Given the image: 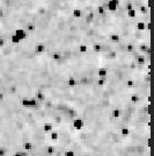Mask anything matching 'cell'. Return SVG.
Masks as SVG:
<instances>
[{
  "label": "cell",
  "mask_w": 154,
  "mask_h": 156,
  "mask_svg": "<svg viewBox=\"0 0 154 156\" xmlns=\"http://www.w3.org/2000/svg\"><path fill=\"white\" fill-rule=\"evenodd\" d=\"M72 126H73V128L74 129H77V131H81L83 127H85V121H83V119H81V118H74L73 119V121H72Z\"/></svg>",
  "instance_id": "obj_1"
},
{
  "label": "cell",
  "mask_w": 154,
  "mask_h": 156,
  "mask_svg": "<svg viewBox=\"0 0 154 156\" xmlns=\"http://www.w3.org/2000/svg\"><path fill=\"white\" fill-rule=\"evenodd\" d=\"M119 5V0H108L107 12H116Z\"/></svg>",
  "instance_id": "obj_2"
},
{
  "label": "cell",
  "mask_w": 154,
  "mask_h": 156,
  "mask_svg": "<svg viewBox=\"0 0 154 156\" xmlns=\"http://www.w3.org/2000/svg\"><path fill=\"white\" fill-rule=\"evenodd\" d=\"M20 41H23V40H26V37H27V35H28V33L26 32V30L23 29V28H16L15 30H14V33H13Z\"/></svg>",
  "instance_id": "obj_3"
},
{
  "label": "cell",
  "mask_w": 154,
  "mask_h": 156,
  "mask_svg": "<svg viewBox=\"0 0 154 156\" xmlns=\"http://www.w3.org/2000/svg\"><path fill=\"white\" fill-rule=\"evenodd\" d=\"M95 13L94 12H88L87 14H85V18H83V21H85V23H87V25H91L94 22V20H95Z\"/></svg>",
  "instance_id": "obj_4"
},
{
  "label": "cell",
  "mask_w": 154,
  "mask_h": 156,
  "mask_svg": "<svg viewBox=\"0 0 154 156\" xmlns=\"http://www.w3.org/2000/svg\"><path fill=\"white\" fill-rule=\"evenodd\" d=\"M34 98L38 102V103H43L45 99H46V96H45V93L43 92V91H41V90H38V91H36L35 92V96H34Z\"/></svg>",
  "instance_id": "obj_5"
},
{
  "label": "cell",
  "mask_w": 154,
  "mask_h": 156,
  "mask_svg": "<svg viewBox=\"0 0 154 156\" xmlns=\"http://www.w3.org/2000/svg\"><path fill=\"white\" fill-rule=\"evenodd\" d=\"M72 16L74 18V19H81V18H83L85 16V13H83V11L81 10V8H73L72 10Z\"/></svg>",
  "instance_id": "obj_6"
},
{
  "label": "cell",
  "mask_w": 154,
  "mask_h": 156,
  "mask_svg": "<svg viewBox=\"0 0 154 156\" xmlns=\"http://www.w3.org/2000/svg\"><path fill=\"white\" fill-rule=\"evenodd\" d=\"M122 114H123V111H122L120 108H118V107L112 108L111 112H110V115H111V118H114V119H119V118L122 116Z\"/></svg>",
  "instance_id": "obj_7"
},
{
  "label": "cell",
  "mask_w": 154,
  "mask_h": 156,
  "mask_svg": "<svg viewBox=\"0 0 154 156\" xmlns=\"http://www.w3.org/2000/svg\"><path fill=\"white\" fill-rule=\"evenodd\" d=\"M54 129V126H53V123L52 122H44L43 123V132L44 133H51L52 131Z\"/></svg>",
  "instance_id": "obj_8"
},
{
  "label": "cell",
  "mask_w": 154,
  "mask_h": 156,
  "mask_svg": "<svg viewBox=\"0 0 154 156\" xmlns=\"http://www.w3.org/2000/svg\"><path fill=\"white\" fill-rule=\"evenodd\" d=\"M140 95H139V93L138 92H134V93H132V95L130 96V103L131 104H138L139 102H140Z\"/></svg>",
  "instance_id": "obj_9"
},
{
  "label": "cell",
  "mask_w": 154,
  "mask_h": 156,
  "mask_svg": "<svg viewBox=\"0 0 154 156\" xmlns=\"http://www.w3.org/2000/svg\"><path fill=\"white\" fill-rule=\"evenodd\" d=\"M109 41H110L111 43H119V42H120V35L114 33V34H111V35L109 36Z\"/></svg>",
  "instance_id": "obj_10"
},
{
  "label": "cell",
  "mask_w": 154,
  "mask_h": 156,
  "mask_svg": "<svg viewBox=\"0 0 154 156\" xmlns=\"http://www.w3.org/2000/svg\"><path fill=\"white\" fill-rule=\"evenodd\" d=\"M45 51V44L44 43H37L36 46H35V52L36 54H43Z\"/></svg>",
  "instance_id": "obj_11"
},
{
  "label": "cell",
  "mask_w": 154,
  "mask_h": 156,
  "mask_svg": "<svg viewBox=\"0 0 154 156\" xmlns=\"http://www.w3.org/2000/svg\"><path fill=\"white\" fill-rule=\"evenodd\" d=\"M21 106H23L24 108H33L32 107V102L29 98H22L21 99Z\"/></svg>",
  "instance_id": "obj_12"
},
{
  "label": "cell",
  "mask_w": 154,
  "mask_h": 156,
  "mask_svg": "<svg viewBox=\"0 0 154 156\" xmlns=\"http://www.w3.org/2000/svg\"><path fill=\"white\" fill-rule=\"evenodd\" d=\"M130 132H131V129H130L128 126H124V127H122V128L119 129V134H120L122 136H124V138L129 136V135H130Z\"/></svg>",
  "instance_id": "obj_13"
},
{
  "label": "cell",
  "mask_w": 154,
  "mask_h": 156,
  "mask_svg": "<svg viewBox=\"0 0 154 156\" xmlns=\"http://www.w3.org/2000/svg\"><path fill=\"white\" fill-rule=\"evenodd\" d=\"M45 153L49 155V156H52L56 154V147L53 144H49L45 147Z\"/></svg>",
  "instance_id": "obj_14"
},
{
  "label": "cell",
  "mask_w": 154,
  "mask_h": 156,
  "mask_svg": "<svg viewBox=\"0 0 154 156\" xmlns=\"http://www.w3.org/2000/svg\"><path fill=\"white\" fill-rule=\"evenodd\" d=\"M24 30L28 33V34H33L35 30H36V26L34 25V23H28L27 26H26V28H24Z\"/></svg>",
  "instance_id": "obj_15"
},
{
  "label": "cell",
  "mask_w": 154,
  "mask_h": 156,
  "mask_svg": "<svg viewBox=\"0 0 154 156\" xmlns=\"http://www.w3.org/2000/svg\"><path fill=\"white\" fill-rule=\"evenodd\" d=\"M117 57H118V51H116V50H111L107 54V58L109 61H115Z\"/></svg>",
  "instance_id": "obj_16"
},
{
  "label": "cell",
  "mask_w": 154,
  "mask_h": 156,
  "mask_svg": "<svg viewBox=\"0 0 154 156\" xmlns=\"http://www.w3.org/2000/svg\"><path fill=\"white\" fill-rule=\"evenodd\" d=\"M67 85H69L70 87H75V86L78 85V80L75 79V77H73V76L69 77V78H67Z\"/></svg>",
  "instance_id": "obj_17"
},
{
  "label": "cell",
  "mask_w": 154,
  "mask_h": 156,
  "mask_svg": "<svg viewBox=\"0 0 154 156\" xmlns=\"http://www.w3.org/2000/svg\"><path fill=\"white\" fill-rule=\"evenodd\" d=\"M107 83H108V76L107 77H103V78H98V80H96V85L100 86V87L106 86Z\"/></svg>",
  "instance_id": "obj_18"
},
{
  "label": "cell",
  "mask_w": 154,
  "mask_h": 156,
  "mask_svg": "<svg viewBox=\"0 0 154 156\" xmlns=\"http://www.w3.org/2000/svg\"><path fill=\"white\" fill-rule=\"evenodd\" d=\"M61 57H63V55H61V52H59V51H54L51 55V59L53 62H59L61 59Z\"/></svg>",
  "instance_id": "obj_19"
},
{
  "label": "cell",
  "mask_w": 154,
  "mask_h": 156,
  "mask_svg": "<svg viewBox=\"0 0 154 156\" xmlns=\"http://www.w3.org/2000/svg\"><path fill=\"white\" fill-rule=\"evenodd\" d=\"M22 149L26 150V151H30L33 149V142H30V141H26L22 143Z\"/></svg>",
  "instance_id": "obj_20"
},
{
  "label": "cell",
  "mask_w": 154,
  "mask_h": 156,
  "mask_svg": "<svg viewBox=\"0 0 154 156\" xmlns=\"http://www.w3.org/2000/svg\"><path fill=\"white\" fill-rule=\"evenodd\" d=\"M90 49H91V51H93V52L99 54V52H101V51H102V46H101L100 43H94L93 46L90 47Z\"/></svg>",
  "instance_id": "obj_21"
},
{
  "label": "cell",
  "mask_w": 154,
  "mask_h": 156,
  "mask_svg": "<svg viewBox=\"0 0 154 156\" xmlns=\"http://www.w3.org/2000/svg\"><path fill=\"white\" fill-rule=\"evenodd\" d=\"M136 29L138 30V32H143V30L146 29V22L144 21H138L137 25H136Z\"/></svg>",
  "instance_id": "obj_22"
},
{
  "label": "cell",
  "mask_w": 154,
  "mask_h": 156,
  "mask_svg": "<svg viewBox=\"0 0 154 156\" xmlns=\"http://www.w3.org/2000/svg\"><path fill=\"white\" fill-rule=\"evenodd\" d=\"M136 49H138V46H134L133 43H128V44L125 46V50H126V52H129V54L133 52Z\"/></svg>",
  "instance_id": "obj_23"
},
{
  "label": "cell",
  "mask_w": 154,
  "mask_h": 156,
  "mask_svg": "<svg viewBox=\"0 0 154 156\" xmlns=\"http://www.w3.org/2000/svg\"><path fill=\"white\" fill-rule=\"evenodd\" d=\"M108 76V70L106 68H100L98 70V77L99 78H103V77H107Z\"/></svg>",
  "instance_id": "obj_24"
},
{
  "label": "cell",
  "mask_w": 154,
  "mask_h": 156,
  "mask_svg": "<svg viewBox=\"0 0 154 156\" xmlns=\"http://www.w3.org/2000/svg\"><path fill=\"white\" fill-rule=\"evenodd\" d=\"M126 15H128L129 19H134V18L138 15V12H137V10L132 8V10H130V11L126 12Z\"/></svg>",
  "instance_id": "obj_25"
},
{
  "label": "cell",
  "mask_w": 154,
  "mask_h": 156,
  "mask_svg": "<svg viewBox=\"0 0 154 156\" xmlns=\"http://www.w3.org/2000/svg\"><path fill=\"white\" fill-rule=\"evenodd\" d=\"M49 138H50V140L51 141H57L58 139H59V134H58V132H56V131H52L51 133H49Z\"/></svg>",
  "instance_id": "obj_26"
},
{
  "label": "cell",
  "mask_w": 154,
  "mask_h": 156,
  "mask_svg": "<svg viewBox=\"0 0 154 156\" xmlns=\"http://www.w3.org/2000/svg\"><path fill=\"white\" fill-rule=\"evenodd\" d=\"M88 50H91L88 46H86V44H80V46H79V51H80V54H86V52H88Z\"/></svg>",
  "instance_id": "obj_27"
},
{
  "label": "cell",
  "mask_w": 154,
  "mask_h": 156,
  "mask_svg": "<svg viewBox=\"0 0 154 156\" xmlns=\"http://www.w3.org/2000/svg\"><path fill=\"white\" fill-rule=\"evenodd\" d=\"M9 41H11V43H13V44H19V43L21 42V41H20V40H19V39H17V37H16L15 35H14V34H13V35L11 36Z\"/></svg>",
  "instance_id": "obj_28"
},
{
  "label": "cell",
  "mask_w": 154,
  "mask_h": 156,
  "mask_svg": "<svg viewBox=\"0 0 154 156\" xmlns=\"http://www.w3.org/2000/svg\"><path fill=\"white\" fill-rule=\"evenodd\" d=\"M64 156H75V153L72 149H67L64 151Z\"/></svg>",
  "instance_id": "obj_29"
},
{
  "label": "cell",
  "mask_w": 154,
  "mask_h": 156,
  "mask_svg": "<svg viewBox=\"0 0 154 156\" xmlns=\"http://www.w3.org/2000/svg\"><path fill=\"white\" fill-rule=\"evenodd\" d=\"M124 8H125V11L128 12V11L132 10V8H133V6H132V4H131V3H126V4H125V6H124Z\"/></svg>",
  "instance_id": "obj_30"
},
{
  "label": "cell",
  "mask_w": 154,
  "mask_h": 156,
  "mask_svg": "<svg viewBox=\"0 0 154 156\" xmlns=\"http://www.w3.org/2000/svg\"><path fill=\"white\" fill-rule=\"evenodd\" d=\"M5 44H6V40H5V39H3V37H0V49L4 48V47H5Z\"/></svg>",
  "instance_id": "obj_31"
},
{
  "label": "cell",
  "mask_w": 154,
  "mask_h": 156,
  "mask_svg": "<svg viewBox=\"0 0 154 156\" xmlns=\"http://www.w3.org/2000/svg\"><path fill=\"white\" fill-rule=\"evenodd\" d=\"M4 49H5V48H4ZM5 50H6V49H5ZM6 51H7V50H6ZM7 54H8V55H9L11 57H13V56H12V55H11V54H9L8 51H7ZM40 55H41V54H40ZM13 59H15V58L13 57ZM38 59H40V56H38V58H37V61H38ZM15 61H17V59H15ZM37 61H35V62H37ZM20 62H21V61H20ZM23 63H34V62H23Z\"/></svg>",
  "instance_id": "obj_32"
},
{
  "label": "cell",
  "mask_w": 154,
  "mask_h": 156,
  "mask_svg": "<svg viewBox=\"0 0 154 156\" xmlns=\"http://www.w3.org/2000/svg\"><path fill=\"white\" fill-rule=\"evenodd\" d=\"M5 99V93L4 92H0V103Z\"/></svg>",
  "instance_id": "obj_33"
},
{
  "label": "cell",
  "mask_w": 154,
  "mask_h": 156,
  "mask_svg": "<svg viewBox=\"0 0 154 156\" xmlns=\"http://www.w3.org/2000/svg\"><path fill=\"white\" fill-rule=\"evenodd\" d=\"M4 18V11L3 8H0V19H3Z\"/></svg>",
  "instance_id": "obj_34"
},
{
  "label": "cell",
  "mask_w": 154,
  "mask_h": 156,
  "mask_svg": "<svg viewBox=\"0 0 154 156\" xmlns=\"http://www.w3.org/2000/svg\"><path fill=\"white\" fill-rule=\"evenodd\" d=\"M52 156H56V155H52Z\"/></svg>",
  "instance_id": "obj_35"
}]
</instances>
